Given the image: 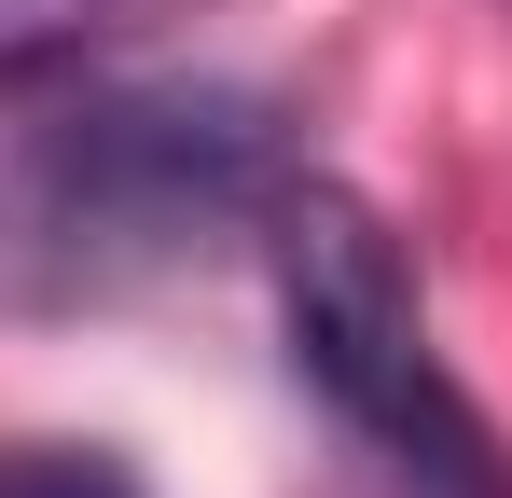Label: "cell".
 Segmentation results:
<instances>
[{
    "label": "cell",
    "instance_id": "obj_1",
    "mask_svg": "<svg viewBox=\"0 0 512 498\" xmlns=\"http://www.w3.org/2000/svg\"><path fill=\"white\" fill-rule=\"evenodd\" d=\"M277 208V125L222 83H139L84 97L56 125H28V153L0 166V277L14 291H125L167 277L208 236H236Z\"/></svg>",
    "mask_w": 512,
    "mask_h": 498
},
{
    "label": "cell",
    "instance_id": "obj_2",
    "mask_svg": "<svg viewBox=\"0 0 512 498\" xmlns=\"http://www.w3.org/2000/svg\"><path fill=\"white\" fill-rule=\"evenodd\" d=\"M263 249H277L291 374L346 415V443L402 498H512V443H499V415L457 388V360L429 346L402 236H388L360 194H333V180H277Z\"/></svg>",
    "mask_w": 512,
    "mask_h": 498
},
{
    "label": "cell",
    "instance_id": "obj_3",
    "mask_svg": "<svg viewBox=\"0 0 512 498\" xmlns=\"http://www.w3.org/2000/svg\"><path fill=\"white\" fill-rule=\"evenodd\" d=\"M0 498H153L111 443H0Z\"/></svg>",
    "mask_w": 512,
    "mask_h": 498
}]
</instances>
